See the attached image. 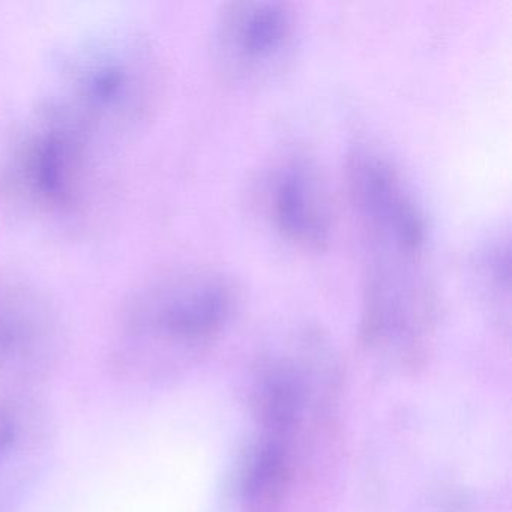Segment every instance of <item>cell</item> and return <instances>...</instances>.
I'll use <instances>...</instances> for the list:
<instances>
[{
	"instance_id": "9",
	"label": "cell",
	"mask_w": 512,
	"mask_h": 512,
	"mask_svg": "<svg viewBox=\"0 0 512 512\" xmlns=\"http://www.w3.org/2000/svg\"><path fill=\"white\" fill-rule=\"evenodd\" d=\"M22 437V419L16 406L0 404V461L4 460L11 449Z\"/></svg>"
},
{
	"instance_id": "1",
	"label": "cell",
	"mask_w": 512,
	"mask_h": 512,
	"mask_svg": "<svg viewBox=\"0 0 512 512\" xmlns=\"http://www.w3.org/2000/svg\"><path fill=\"white\" fill-rule=\"evenodd\" d=\"M347 199L362 247V332L382 349H415L433 325L427 215L403 173L374 167Z\"/></svg>"
},
{
	"instance_id": "8",
	"label": "cell",
	"mask_w": 512,
	"mask_h": 512,
	"mask_svg": "<svg viewBox=\"0 0 512 512\" xmlns=\"http://www.w3.org/2000/svg\"><path fill=\"white\" fill-rule=\"evenodd\" d=\"M473 274L485 296L496 304H508L511 287V248L508 230L493 233L479 247L473 262Z\"/></svg>"
},
{
	"instance_id": "6",
	"label": "cell",
	"mask_w": 512,
	"mask_h": 512,
	"mask_svg": "<svg viewBox=\"0 0 512 512\" xmlns=\"http://www.w3.org/2000/svg\"><path fill=\"white\" fill-rule=\"evenodd\" d=\"M64 347V322L52 296L25 278L0 281V391H25L44 382Z\"/></svg>"
},
{
	"instance_id": "7",
	"label": "cell",
	"mask_w": 512,
	"mask_h": 512,
	"mask_svg": "<svg viewBox=\"0 0 512 512\" xmlns=\"http://www.w3.org/2000/svg\"><path fill=\"white\" fill-rule=\"evenodd\" d=\"M253 205L269 232L299 253L326 250L334 230L328 185L302 155L272 163L257 179Z\"/></svg>"
},
{
	"instance_id": "2",
	"label": "cell",
	"mask_w": 512,
	"mask_h": 512,
	"mask_svg": "<svg viewBox=\"0 0 512 512\" xmlns=\"http://www.w3.org/2000/svg\"><path fill=\"white\" fill-rule=\"evenodd\" d=\"M112 146L41 98L0 154V215L41 235H68L94 220L109 193Z\"/></svg>"
},
{
	"instance_id": "3",
	"label": "cell",
	"mask_w": 512,
	"mask_h": 512,
	"mask_svg": "<svg viewBox=\"0 0 512 512\" xmlns=\"http://www.w3.org/2000/svg\"><path fill=\"white\" fill-rule=\"evenodd\" d=\"M166 85V62L155 41L139 26L113 23L62 50L44 98L113 148L145 130Z\"/></svg>"
},
{
	"instance_id": "4",
	"label": "cell",
	"mask_w": 512,
	"mask_h": 512,
	"mask_svg": "<svg viewBox=\"0 0 512 512\" xmlns=\"http://www.w3.org/2000/svg\"><path fill=\"white\" fill-rule=\"evenodd\" d=\"M235 278L206 265L148 278L122 304L112 367L128 379H157L223 332L238 304Z\"/></svg>"
},
{
	"instance_id": "5",
	"label": "cell",
	"mask_w": 512,
	"mask_h": 512,
	"mask_svg": "<svg viewBox=\"0 0 512 512\" xmlns=\"http://www.w3.org/2000/svg\"><path fill=\"white\" fill-rule=\"evenodd\" d=\"M298 44L299 19L292 5L239 0L218 11L209 49L215 71L227 85L253 89L286 73Z\"/></svg>"
}]
</instances>
